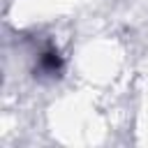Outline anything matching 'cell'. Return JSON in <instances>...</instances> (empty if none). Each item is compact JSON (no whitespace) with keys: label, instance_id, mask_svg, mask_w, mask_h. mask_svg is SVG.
<instances>
[{"label":"cell","instance_id":"1","mask_svg":"<svg viewBox=\"0 0 148 148\" xmlns=\"http://www.w3.org/2000/svg\"><path fill=\"white\" fill-rule=\"evenodd\" d=\"M60 65H62V62H60V58H58V53H56V51H49V53H44V56H42V69H46V72H51V74H53V72H58V69H60Z\"/></svg>","mask_w":148,"mask_h":148}]
</instances>
